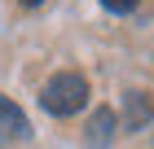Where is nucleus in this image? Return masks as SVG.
Returning <instances> with one entry per match:
<instances>
[{
	"mask_svg": "<svg viewBox=\"0 0 154 149\" xmlns=\"http://www.w3.org/2000/svg\"><path fill=\"white\" fill-rule=\"evenodd\" d=\"M84 101H88V79H84L79 70H57V75L40 88V105H44L48 114H57V118L79 114Z\"/></svg>",
	"mask_w": 154,
	"mask_h": 149,
	"instance_id": "nucleus-1",
	"label": "nucleus"
},
{
	"mask_svg": "<svg viewBox=\"0 0 154 149\" xmlns=\"http://www.w3.org/2000/svg\"><path fill=\"white\" fill-rule=\"evenodd\" d=\"M115 127H119V118H115V110H110V105L93 110V114H88V127H84L88 149H106L110 140H115Z\"/></svg>",
	"mask_w": 154,
	"mask_h": 149,
	"instance_id": "nucleus-2",
	"label": "nucleus"
},
{
	"mask_svg": "<svg viewBox=\"0 0 154 149\" xmlns=\"http://www.w3.org/2000/svg\"><path fill=\"white\" fill-rule=\"evenodd\" d=\"M150 114H154V101L145 97V92H123V118H119V127H128V132H141L145 123H150Z\"/></svg>",
	"mask_w": 154,
	"mask_h": 149,
	"instance_id": "nucleus-3",
	"label": "nucleus"
},
{
	"mask_svg": "<svg viewBox=\"0 0 154 149\" xmlns=\"http://www.w3.org/2000/svg\"><path fill=\"white\" fill-rule=\"evenodd\" d=\"M0 136L5 140H26L31 136V118H26L22 105H13L9 97H0Z\"/></svg>",
	"mask_w": 154,
	"mask_h": 149,
	"instance_id": "nucleus-4",
	"label": "nucleus"
},
{
	"mask_svg": "<svg viewBox=\"0 0 154 149\" xmlns=\"http://www.w3.org/2000/svg\"><path fill=\"white\" fill-rule=\"evenodd\" d=\"M101 4H106L110 13H132L137 4H141V0H101Z\"/></svg>",
	"mask_w": 154,
	"mask_h": 149,
	"instance_id": "nucleus-5",
	"label": "nucleus"
},
{
	"mask_svg": "<svg viewBox=\"0 0 154 149\" xmlns=\"http://www.w3.org/2000/svg\"><path fill=\"white\" fill-rule=\"evenodd\" d=\"M18 4H26V9H35V4H44V0H18Z\"/></svg>",
	"mask_w": 154,
	"mask_h": 149,
	"instance_id": "nucleus-6",
	"label": "nucleus"
}]
</instances>
